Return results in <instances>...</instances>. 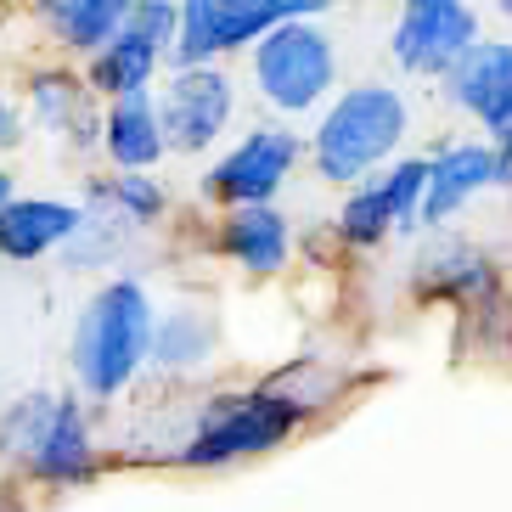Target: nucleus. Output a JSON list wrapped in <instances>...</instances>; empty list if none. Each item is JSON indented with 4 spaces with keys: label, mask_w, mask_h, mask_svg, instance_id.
I'll use <instances>...</instances> for the list:
<instances>
[{
    "label": "nucleus",
    "mask_w": 512,
    "mask_h": 512,
    "mask_svg": "<svg viewBox=\"0 0 512 512\" xmlns=\"http://www.w3.org/2000/svg\"><path fill=\"white\" fill-rule=\"evenodd\" d=\"M304 417V400H287L276 389H259V394H231L203 417V428L192 434V445L181 451V462L192 467H209V462H237V456H254V451H271L293 434V422Z\"/></svg>",
    "instance_id": "6"
},
{
    "label": "nucleus",
    "mask_w": 512,
    "mask_h": 512,
    "mask_svg": "<svg viewBox=\"0 0 512 512\" xmlns=\"http://www.w3.org/2000/svg\"><path fill=\"white\" fill-rule=\"evenodd\" d=\"M79 220L85 214L74 203H57V197H12L6 209H0V254L6 259H40L51 248L79 237Z\"/></svg>",
    "instance_id": "13"
},
{
    "label": "nucleus",
    "mask_w": 512,
    "mask_h": 512,
    "mask_svg": "<svg viewBox=\"0 0 512 512\" xmlns=\"http://www.w3.org/2000/svg\"><path fill=\"white\" fill-rule=\"evenodd\" d=\"M152 355V304L141 282H107L74 327V372L91 394H119Z\"/></svg>",
    "instance_id": "1"
},
{
    "label": "nucleus",
    "mask_w": 512,
    "mask_h": 512,
    "mask_svg": "<svg viewBox=\"0 0 512 512\" xmlns=\"http://www.w3.org/2000/svg\"><path fill=\"white\" fill-rule=\"evenodd\" d=\"M40 17L51 23V34H57L62 46L107 51L124 34V23H130V6L124 0H51Z\"/></svg>",
    "instance_id": "17"
},
{
    "label": "nucleus",
    "mask_w": 512,
    "mask_h": 512,
    "mask_svg": "<svg viewBox=\"0 0 512 512\" xmlns=\"http://www.w3.org/2000/svg\"><path fill=\"white\" fill-rule=\"evenodd\" d=\"M434 265V282L439 287H467V293H484L490 299V287H496V276H490V259H479L473 248H445V254L428 259Z\"/></svg>",
    "instance_id": "21"
},
{
    "label": "nucleus",
    "mask_w": 512,
    "mask_h": 512,
    "mask_svg": "<svg viewBox=\"0 0 512 512\" xmlns=\"http://www.w3.org/2000/svg\"><path fill=\"white\" fill-rule=\"evenodd\" d=\"M34 119L46 124V130H57L68 147H91V141H102V119H96L91 96H85V85L68 74H40L34 79Z\"/></svg>",
    "instance_id": "16"
},
{
    "label": "nucleus",
    "mask_w": 512,
    "mask_h": 512,
    "mask_svg": "<svg viewBox=\"0 0 512 512\" xmlns=\"http://www.w3.org/2000/svg\"><path fill=\"white\" fill-rule=\"evenodd\" d=\"M451 96L484 124V130H507L512 124V46L507 40H479L456 62Z\"/></svg>",
    "instance_id": "12"
},
{
    "label": "nucleus",
    "mask_w": 512,
    "mask_h": 512,
    "mask_svg": "<svg viewBox=\"0 0 512 512\" xmlns=\"http://www.w3.org/2000/svg\"><path fill=\"white\" fill-rule=\"evenodd\" d=\"M231 79L220 68H181L158 96V124H164V152H203L231 124Z\"/></svg>",
    "instance_id": "9"
},
{
    "label": "nucleus",
    "mask_w": 512,
    "mask_h": 512,
    "mask_svg": "<svg viewBox=\"0 0 512 512\" xmlns=\"http://www.w3.org/2000/svg\"><path fill=\"white\" fill-rule=\"evenodd\" d=\"M496 147H501V158H507V164H512V124H507V130H501V136H496Z\"/></svg>",
    "instance_id": "24"
},
{
    "label": "nucleus",
    "mask_w": 512,
    "mask_h": 512,
    "mask_svg": "<svg viewBox=\"0 0 512 512\" xmlns=\"http://www.w3.org/2000/svg\"><path fill=\"white\" fill-rule=\"evenodd\" d=\"M209 321L203 316H192V310H181V316H169L164 327H152V355L164 366H192V361H203L209 355Z\"/></svg>",
    "instance_id": "19"
},
{
    "label": "nucleus",
    "mask_w": 512,
    "mask_h": 512,
    "mask_svg": "<svg viewBox=\"0 0 512 512\" xmlns=\"http://www.w3.org/2000/svg\"><path fill=\"white\" fill-rule=\"evenodd\" d=\"M299 164V136L287 130H254L203 175V192L237 209H271V197L282 192V181Z\"/></svg>",
    "instance_id": "8"
},
{
    "label": "nucleus",
    "mask_w": 512,
    "mask_h": 512,
    "mask_svg": "<svg viewBox=\"0 0 512 512\" xmlns=\"http://www.w3.org/2000/svg\"><path fill=\"white\" fill-rule=\"evenodd\" d=\"M507 181H512V164L501 158V147L467 141V147L439 152L434 164H428V186H422L417 220L439 226V220H451L473 192H490V186H507Z\"/></svg>",
    "instance_id": "10"
},
{
    "label": "nucleus",
    "mask_w": 512,
    "mask_h": 512,
    "mask_svg": "<svg viewBox=\"0 0 512 512\" xmlns=\"http://www.w3.org/2000/svg\"><path fill=\"white\" fill-rule=\"evenodd\" d=\"M124 29H136L141 40H152L158 51H169L175 34H181V6H169V0H136Z\"/></svg>",
    "instance_id": "22"
},
{
    "label": "nucleus",
    "mask_w": 512,
    "mask_h": 512,
    "mask_svg": "<svg viewBox=\"0 0 512 512\" xmlns=\"http://www.w3.org/2000/svg\"><path fill=\"white\" fill-rule=\"evenodd\" d=\"M102 147L107 158L136 175V169L158 164L164 158V124H158V102L152 96H124L102 113Z\"/></svg>",
    "instance_id": "14"
},
{
    "label": "nucleus",
    "mask_w": 512,
    "mask_h": 512,
    "mask_svg": "<svg viewBox=\"0 0 512 512\" xmlns=\"http://www.w3.org/2000/svg\"><path fill=\"white\" fill-rule=\"evenodd\" d=\"M102 203H113V209H119V220L152 226V220L164 214V186L152 181V175H119V181L102 192Z\"/></svg>",
    "instance_id": "20"
},
{
    "label": "nucleus",
    "mask_w": 512,
    "mask_h": 512,
    "mask_svg": "<svg viewBox=\"0 0 512 512\" xmlns=\"http://www.w3.org/2000/svg\"><path fill=\"white\" fill-rule=\"evenodd\" d=\"M6 445L51 484H79L91 479V428L79 400L34 394L6 417Z\"/></svg>",
    "instance_id": "4"
},
{
    "label": "nucleus",
    "mask_w": 512,
    "mask_h": 512,
    "mask_svg": "<svg viewBox=\"0 0 512 512\" xmlns=\"http://www.w3.org/2000/svg\"><path fill=\"white\" fill-rule=\"evenodd\" d=\"M6 203H12V175L0 169V209H6Z\"/></svg>",
    "instance_id": "25"
},
{
    "label": "nucleus",
    "mask_w": 512,
    "mask_h": 512,
    "mask_svg": "<svg viewBox=\"0 0 512 512\" xmlns=\"http://www.w3.org/2000/svg\"><path fill=\"white\" fill-rule=\"evenodd\" d=\"M406 136V96L394 85H355L332 102V113L316 130V169L321 181H361L366 169H377Z\"/></svg>",
    "instance_id": "2"
},
{
    "label": "nucleus",
    "mask_w": 512,
    "mask_h": 512,
    "mask_svg": "<svg viewBox=\"0 0 512 512\" xmlns=\"http://www.w3.org/2000/svg\"><path fill=\"white\" fill-rule=\"evenodd\" d=\"M17 130H23V119H17L12 96L0 91V147H17Z\"/></svg>",
    "instance_id": "23"
},
{
    "label": "nucleus",
    "mask_w": 512,
    "mask_h": 512,
    "mask_svg": "<svg viewBox=\"0 0 512 512\" xmlns=\"http://www.w3.org/2000/svg\"><path fill=\"white\" fill-rule=\"evenodd\" d=\"M220 248L237 259L242 271L276 276V271L287 265V248H293V237H287V220H282L276 209H231L226 226H220Z\"/></svg>",
    "instance_id": "15"
},
{
    "label": "nucleus",
    "mask_w": 512,
    "mask_h": 512,
    "mask_svg": "<svg viewBox=\"0 0 512 512\" xmlns=\"http://www.w3.org/2000/svg\"><path fill=\"white\" fill-rule=\"evenodd\" d=\"M389 46L411 74H456V62L479 46V12L462 0H411Z\"/></svg>",
    "instance_id": "7"
},
{
    "label": "nucleus",
    "mask_w": 512,
    "mask_h": 512,
    "mask_svg": "<svg viewBox=\"0 0 512 512\" xmlns=\"http://www.w3.org/2000/svg\"><path fill=\"white\" fill-rule=\"evenodd\" d=\"M158 62H164V51L152 46V40H141L136 29H124L107 51H96L91 85H96V91H107L113 102H124V96H147Z\"/></svg>",
    "instance_id": "18"
},
{
    "label": "nucleus",
    "mask_w": 512,
    "mask_h": 512,
    "mask_svg": "<svg viewBox=\"0 0 512 512\" xmlns=\"http://www.w3.org/2000/svg\"><path fill=\"white\" fill-rule=\"evenodd\" d=\"M321 0H192L181 6V34H175V57L181 68H203L220 51H237L248 40H265L271 29L293 17H321Z\"/></svg>",
    "instance_id": "5"
},
{
    "label": "nucleus",
    "mask_w": 512,
    "mask_h": 512,
    "mask_svg": "<svg viewBox=\"0 0 512 512\" xmlns=\"http://www.w3.org/2000/svg\"><path fill=\"white\" fill-rule=\"evenodd\" d=\"M332 74H338V57H332V40L321 29H310V17H293L282 29H271L254 51V79L259 96L282 113H304L332 91Z\"/></svg>",
    "instance_id": "3"
},
{
    "label": "nucleus",
    "mask_w": 512,
    "mask_h": 512,
    "mask_svg": "<svg viewBox=\"0 0 512 512\" xmlns=\"http://www.w3.org/2000/svg\"><path fill=\"white\" fill-rule=\"evenodd\" d=\"M422 186H428V164H394L389 175H377L372 186L344 203L338 214V231L349 242H377L389 237L394 226H411L417 220V203H422Z\"/></svg>",
    "instance_id": "11"
}]
</instances>
